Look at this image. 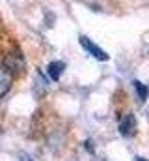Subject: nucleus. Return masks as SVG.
Masks as SVG:
<instances>
[{
    "label": "nucleus",
    "mask_w": 149,
    "mask_h": 161,
    "mask_svg": "<svg viewBox=\"0 0 149 161\" xmlns=\"http://www.w3.org/2000/svg\"><path fill=\"white\" fill-rule=\"evenodd\" d=\"M134 161H146L144 158H134Z\"/></svg>",
    "instance_id": "obj_9"
},
{
    "label": "nucleus",
    "mask_w": 149,
    "mask_h": 161,
    "mask_svg": "<svg viewBox=\"0 0 149 161\" xmlns=\"http://www.w3.org/2000/svg\"><path fill=\"white\" fill-rule=\"evenodd\" d=\"M64 71H65V62H60V60L50 62L49 68H47V73H49V77L52 80H60V77L64 75Z\"/></svg>",
    "instance_id": "obj_5"
},
{
    "label": "nucleus",
    "mask_w": 149,
    "mask_h": 161,
    "mask_svg": "<svg viewBox=\"0 0 149 161\" xmlns=\"http://www.w3.org/2000/svg\"><path fill=\"white\" fill-rule=\"evenodd\" d=\"M19 161H32V158H28L26 154H23V156H21V159H19Z\"/></svg>",
    "instance_id": "obj_8"
},
{
    "label": "nucleus",
    "mask_w": 149,
    "mask_h": 161,
    "mask_svg": "<svg viewBox=\"0 0 149 161\" xmlns=\"http://www.w3.org/2000/svg\"><path fill=\"white\" fill-rule=\"evenodd\" d=\"M13 75L8 71V68L4 64H0V99L11 90V84H13Z\"/></svg>",
    "instance_id": "obj_4"
},
{
    "label": "nucleus",
    "mask_w": 149,
    "mask_h": 161,
    "mask_svg": "<svg viewBox=\"0 0 149 161\" xmlns=\"http://www.w3.org/2000/svg\"><path fill=\"white\" fill-rule=\"evenodd\" d=\"M117 131L123 137H132L136 133V118H134V114H125L117 124Z\"/></svg>",
    "instance_id": "obj_2"
},
{
    "label": "nucleus",
    "mask_w": 149,
    "mask_h": 161,
    "mask_svg": "<svg viewBox=\"0 0 149 161\" xmlns=\"http://www.w3.org/2000/svg\"><path fill=\"white\" fill-rule=\"evenodd\" d=\"M80 45H82V47H84V49H86V51H88L91 56H95L97 60H103V62H105V60H108V54H106V51H103L101 47H97L93 41L88 40L86 36H80Z\"/></svg>",
    "instance_id": "obj_3"
},
{
    "label": "nucleus",
    "mask_w": 149,
    "mask_h": 161,
    "mask_svg": "<svg viewBox=\"0 0 149 161\" xmlns=\"http://www.w3.org/2000/svg\"><path fill=\"white\" fill-rule=\"evenodd\" d=\"M91 144H93V142H91V141H88V142H86V148H88V150H90V152H93V146H91Z\"/></svg>",
    "instance_id": "obj_7"
},
{
    "label": "nucleus",
    "mask_w": 149,
    "mask_h": 161,
    "mask_svg": "<svg viewBox=\"0 0 149 161\" xmlns=\"http://www.w3.org/2000/svg\"><path fill=\"white\" fill-rule=\"evenodd\" d=\"M132 84H134V90H136V94H138V99H140V101H146V99H147V94H149V88L144 82H140V80H134Z\"/></svg>",
    "instance_id": "obj_6"
},
{
    "label": "nucleus",
    "mask_w": 149,
    "mask_h": 161,
    "mask_svg": "<svg viewBox=\"0 0 149 161\" xmlns=\"http://www.w3.org/2000/svg\"><path fill=\"white\" fill-rule=\"evenodd\" d=\"M4 66L8 68V71L13 75V77H19L26 71V62H24V56L19 49H13L8 53L6 60H4Z\"/></svg>",
    "instance_id": "obj_1"
}]
</instances>
